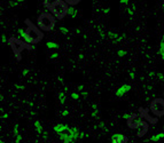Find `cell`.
Instances as JSON below:
<instances>
[{"instance_id": "8d00e7d4", "label": "cell", "mask_w": 164, "mask_h": 143, "mask_svg": "<svg viewBox=\"0 0 164 143\" xmlns=\"http://www.w3.org/2000/svg\"><path fill=\"white\" fill-rule=\"evenodd\" d=\"M14 86H15V87L17 88V89H21V90H22V89H24V88H25V87H24V86H21V85H17V84H15V85H14Z\"/></svg>"}, {"instance_id": "f907efd6", "label": "cell", "mask_w": 164, "mask_h": 143, "mask_svg": "<svg viewBox=\"0 0 164 143\" xmlns=\"http://www.w3.org/2000/svg\"><path fill=\"white\" fill-rule=\"evenodd\" d=\"M28 104H29V107H31V108L33 107V103L32 102H28Z\"/></svg>"}, {"instance_id": "603a6c76", "label": "cell", "mask_w": 164, "mask_h": 143, "mask_svg": "<svg viewBox=\"0 0 164 143\" xmlns=\"http://www.w3.org/2000/svg\"><path fill=\"white\" fill-rule=\"evenodd\" d=\"M70 97H71L72 100H79L80 95H79V94H77V93H75V92H72V93L70 94Z\"/></svg>"}, {"instance_id": "11a10c76", "label": "cell", "mask_w": 164, "mask_h": 143, "mask_svg": "<svg viewBox=\"0 0 164 143\" xmlns=\"http://www.w3.org/2000/svg\"><path fill=\"white\" fill-rule=\"evenodd\" d=\"M163 96H164V95H163Z\"/></svg>"}, {"instance_id": "52a82bcc", "label": "cell", "mask_w": 164, "mask_h": 143, "mask_svg": "<svg viewBox=\"0 0 164 143\" xmlns=\"http://www.w3.org/2000/svg\"><path fill=\"white\" fill-rule=\"evenodd\" d=\"M127 141H129L127 136H125L124 134L117 133L111 136V143H127Z\"/></svg>"}, {"instance_id": "ab89813d", "label": "cell", "mask_w": 164, "mask_h": 143, "mask_svg": "<svg viewBox=\"0 0 164 143\" xmlns=\"http://www.w3.org/2000/svg\"><path fill=\"white\" fill-rule=\"evenodd\" d=\"M120 4L122 5H127V4H130V1H129V0H120Z\"/></svg>"}, {"instance_id": "4fadbf2b", "label": "cell", "mask_w": 164, "mask_h": 143, "mask_svg": "<svg viewBox=\"0 0 164 143\" xmlns=\"http://www.w3.org/2000/svg\"><path fill=\"white\" fill-rule=\"evenodd\" d=\"M33 126H34V128H36V131H37V133L38 134H41L42 132V127H41V124H40V121L39 120H36V121L33 122Z\"/></svg>"}, {"instance_id": "5bb4252c", "label": "cell", "mask_w": 164, "mask_h": 143, "mask_svg": "<svg viewBox=\"0 0 164 143\" xmlns=\"http://www.w3.org/2000/svg\"><path fill=\"white\" fill-rule=\"evenodd\" d=\"M17 33L20 34V37L23 39V41L25 42V40H27V32H25V30H23L22 28H19L17 29Z\"/></svg>"}, {"instance_id": "3957f363", "label": "cell", "mask_w": 164, "mask_h": 143, "mask_svg": "<svg viewBox=\"0 0 164 143\" xmlns=\"http://www.w3.org/2000/svg\"><path fill=\"white\" fill-rule=\"evenodd\" d=\"M68 9H69V6L67 5V2L62 1V0L53 1L50 7V10L52 11V14L57 20H62L65 15H68Z\"/></svg>"}, {"instance_id": "5b68a950", "label": "cell", "mask_w": 164, "mask_h": 143, "mask_svg": "<svg viewBox=\"0 0 164 143\" xmlns=\"http://www.w3.org/2000/svg\"><path fill=\"white\" fill-rule=\"evenodd\" d=\"M150 111L155 116L163 117L164 116V99L156 97L150 103Z\"/></svg>"}, {"instance_id": "f35d334b", "label": "cell", "mask_w": 164, "mask_h": 143, "mask_svg": "<svg viewBox=\"0 0 164 143\" xmlns=\"http://www.w3.org/2000/svg\"><path fill=\"white\" fill-rule=\"evenodd\" d=\"M77 89H78L80 93H82V92H84V86H83V85H79L78 87H77Z\"/></svg>"}, {"instance_id": "f5cc1de1", "label": "cell", "mask_w": 164, "mask_h": 143, "mask_svg": "<svg viewBox=\"0 0 164 143\" xmlns=\"http://www.w3.org/2000/svg\"><path fill=\"white\" fill-rule=\"evenodd\" d=\"M162 9H163V11H164V5H162Z\"/></svg>"}, {"instance_id": "7bdbcfd3", "label": "cell", "mask_w": 164, "mask_h": 143, "mask_svg": "<svg viewBox=\"0 0 164 143\" xmlns=\"http://www.w3.org/2000/svg\"><path fill=\"white\" fill-rule=\"evenodd\" d=\"M92 109H93V111L94 110H99V109H98V105L95 104V103H93V104H92Z\"/></svg>"}, {"instance_id": "f1b7e54d", "label": "cell", "mask_w": 164, "mask_h": 143, "mask_svg": "<svg viewBox=\"0 0 164 143\" xmlns=\"http://www.w3.org/2000/svg\"><path fill=\"white\" fill-rule=\"evenodd\" d=\"M156 76H157V78H159L160 80H164V76L161 72H156Z\"/></svg>"}, {"instance_id": "f6af8a7d", "label": "cell", "mask_w": 164, "mask_h": 143, "mask_svg": "<svg viewBox=\"0 0 164 143\" xmlns=\"http://www.w3.org/2000/svg\"><path fill=\"white\" fill-rule=\"evenodd\" d=\"M2 119H7L8 118V113H2V117H1Z\"/></svg>"}, {"instance_id": "ba28073f", "label": "cell", "mask_w": 164, "mask_h": 143, "mask_svg": "<svg viewBox=\"0 0 164 143\" xmlns=\"http://www.w3.org/2000/svg\"><path fill=\"white\" fill-rule=\"evenodd\" d=\"M129 90H131V86L130 85H127V84H125V85H123V86H120V87L117 89L116 92H115V95L116 96H124L126 93H127Z\"/></svg>"}, {"instance_id": "d590c367", "label": "cell", "mask_w": 164, "mask_h": 143, "mask_svg": "<svg viewBox=\"0 0 164 143\" xmlns=\"http://www.w3.org/2000/svg\"><path fill=\"white\" fill-rule=\"evenodd\" d=\"M68 114H69V111H68V110H63L62 112H61V116H63V117L68 116Z\"/></svg>"}, {"instance_id": "4dcf8cb0", "label": "cell", "mask_w": 164, "mask_h": 143, "mask_svg": "<svg viewBox=\"0 0 164 143\" xmlns=\"http://www.w3.org/2000/svg\"><path fill=\"white\" fill-rule=\"evenodd\" d=\"M98 127L102 128V129H106V128H107V127H106V124H105V122H103V121H101V122H100V124H99V126H98Z\"/></svg>"}, {"instance_id": "681fc988", "label": "cell", "mask_w": 164, "mask_h": 143, "mask_svg": "<svg viewBox=\"0 0 164 143\" xmlns=\"http://www.w3.org/2000/svg\"><path fill=\"white\" fill-rule=\"evenodd\" d=\"M30 114L32 117H36V112H34V111H30Z\"/></svg>"}, {"instance_id": "e575fe53", "label": "cell", "mask_w": 164, "mask_h": 143, "mask_svg": "<svg viewBox=\"0 0 164 143\" xmlns=\"http://www.w3.org/2000/svg\"><path fill=\"white\" fill-rule=\"evenodd\" d=\"M80 95H82L83 97H84V99H86V97L88 96V93L86 90H84V92H82V94H80Z\"/></svg>"}, {"instance_id": "836d02e7", "label": "cell", "mask_w": 164, "mask_h": 143, "mask_svg": "<svg viewBox=\"0 0 164 143\" xmlns=\"http://www.w3.org/2000/svg\"><path fill=\"white\" fill-rule=\"evenodd\" d=\"M1 42H2V44L7 42V38H6V36H5V34H1Z\"/></svg>"}, {"instance_id": "8992f818", "label": "cell", "mask_w": 164, "mask_h": 143, "mask_svg": "<svg viewBox=\"0 0 164 143\" xmlns=\"http://www.w3.org/2000/svg\"><path fill=\"white\" fill-rule=\"evenodd\" d=\"M59 137L60 140L63 142V143H74L76 141L75 139V135H74V131H72V127L68 126L62 133L59 134Z\"/></svg>"}, {"instance_id": "e0dca14e", "label": "cell", "mask_w": 164, "mask_h": 143, "mask_svg": "<svg viewBox=\"0 0 164 143\" xmlns=\"http://www.w3.org/2000/svg\"><path fill=\"white\" fill-rule=\"evenodd\" d=\"M134 9H136V5H132V6H130V7H127L126 8V11H127V14L130 15V17L132 18L133 17V11H134Z\"/></svg>"}, {"instance_id": "30bf717a", "label": "cell", "mask_w": 164, "mask_h": 143, "mask_svg": "<svg viewBox=\"0 0 164 143\" xmlns=\"http://www.w3.org/2000/svg\"><path fill=\"white\" fill-rule=\"evenodd\" d=\"M67 127H68V125H64V124H56V125L53 127V131L55 132L57 135H59V134L62 133V132L64 131Z\"/></svg>"}, {"instance_id": "ffe728a7", "label": "cell", "mask_w": 164, "mask_h": 143, "mask_svg": "<svg viewBox=\"0 0 164 143\" xmlns=\"http://www.w3.org/2000/svg\"><path fill=\"white\" fill-rule=\"evenodd\" d=\"M65 2H67L68 6H70L71 7V6H74V5H78L80 2V0H67Z\"/></svg>"}, {"instance_id": "b9f144b4", "label": "cell", "mask_w": 164, "mask_h": 143, "mask_svg": "<svg viewBox=\"0 0 164 143\" xmlns=\"http://www.w3.org/2000/svg\"><path fill=\"white\" fill-rule=\"evenodd\" d=\"M28 73H29V70H28V69H24V70L22 71V74H23V76H28Z\"/></svg>"}, {"instance_id": "6da1fadb", "label": "cell", "mask_w": 164, "mask_h": 143, "mask_svg": "<svg viewBox=\"0 0 164 143\" xmlns=\"http://www.w3.org/2000/svg\"><path fill=\"white\" fill-rule=\"evenodd\" d=\"M25 23L28 24V28H27V30H25V32H27V40H25V42H27V44L36 45V44H38L39 41H41L42 38H44L42 31L40 30L38 27L33 25V23H31L30 21H27Z\"/></svg>"}, {"instance_id": "9c48e42d", "label": "cell", "mask_w": 164, "mask_h": 143, "mask_svg": "<svg viewBox=\"0 0 164 143\" xmlns=\"http://www.w3.org/2000/svg\"><path fill=\"white\" fill-rule=\"evenodd\" d=\"M68 15L69 17H71V18H78L79 17V11L76 9V8H74V7H70L69 6V9H68Z\"/></svg>"}, {"instance_id": "c3c4849f", "label": "cell", "mask_w": 164, "mask_h": 143, "mask_svg": "<svg viewBox=\"0 0 164 143\" xmlns=\"http://www.w3.org/2000/svg\"><path fill=\"white\" fill-rule=\"evenodd\" d=\"M57 81H59V82H63V78H62V77H57Z\"/></svg>"}, {"instance_id": "4316f807", "label": "cell", "mask_w": 164, "mask_h": 143, "mask_svg": "<svg viewBox=\"0 0 164 143\" xmlns=\"http://www.w3.org/2000/svg\"><path fill=\"white\" fill-rule=\"evenodd\" d=\"M134 77H136V70L133 69V70L130 71V78L131 79H134Z\"/></svg>"}, {"instance_id": "83f0119b", "label": "cell", "mask_w": 164, "mask_h": 143, "mask_svg": "<svg viewBox=\"0 0 164 143\" xmlns=\"http://www.w3.org/2000/svg\"><path fill=\"white\" fill-rule=\"evenodd\" d=\"M42 139H44V140L48 139V132H46V131L42 132Z\"/></svg>"}, {"instance_id": "d4e9b609", "label": "cell", "mask_w": 164, "mask_h": 143, "mask_svg": "<svg viewBox=\"0 0 164 143\" xmlns=\"http://www.w3.org/2000/svg\"><path fill=\"white\" fill-rule=\"evenodd\" d=\"M60 31H61L62 33H64V34H67L69 32V30L65 27H60Z\"/></svg>"}, {"instance_id": "8fae6325", "label": "cell", "mask_w": 164, "mask_h": 143, "mask_svg": "<svg viewBox=\"0 0 164 143\" xmlns=\"http://www.w3.org/2000/svg\"><path fill=\"white\" fill-rule=\"evenodd\" d=\"M163 137H164V132H162V133H159V134H155V135L150 136V137H149V141H150V142H157L159 140L163 139Z\"/></svg>"}, {"instance_id": "ac0fdd59", "label": "cell", "mask_w": 164, "mask_h": 143, "mask_svg": "<svg viewBox=\"0 0 164 143\" xmlns=\"http://www.w3.org/2000/svg\"><path fill=\"white\" fill-rule=\"evenodd\" d=\"M107 34H108V37H109V38H111V39L114 40V41H115V40H116V39L119 37V34H118V33L113 32V31H109V32H108Z\"/></svg>"}, {"instance_id": "bcb514c9", "label": "cell", "mask_w": 164, "mask_h": 143, "mask_svg": "<svg viewBox=\"0 0 164 143\" xmlns=\"http://www.w3.org/2000/svg\"><path fill=\"white\" fill-rule=\"evenodd\" d=\"M75 31H76V33H77V34H80V33H82V31H80V29H79V28H77Z\"/></svg>"}, {"instance_id": "d6986e66", "label": "cell", "mask_w": 164, "mask_h": 143, "mask_svg": "<svg viewBox=\"0 0 164 143\" xmlns=\"http://www.w3.org/2000/svg\"><path fill=\"white\" fill-rule=\"evenodd\" d=\"M22 2H24L23 1V0H14V1H9V6L10 7H17V6H19L20 4H22Z\"/></svg>"}, {"instance_id": "7c38bea8", "label": "cell", "mask_w": 164, "mask_h": 143, "mask_svg": "<svg viewBox=\"0 0 164 143\" xmlns=\"http://www.w3.org/2000/svg\"><path fill=\"white\" fill-rule=\"evenodd\" d=\"M159 54L161 56V58L164 61V34H163V38L160 42V49H159Z\"/></svg>"}, {"instance_id": "816d5d0a", "label": "cell", "mask_w": 164, "mask_h": 143, "mask_svg": "<svg viewBox=\"0 0 164 143\" xmlns=\"http://www.w3.org/2000/svg\"><path fill=\"white\" fill-rule=\"evenodd\" d=\"M0 143H5V141H4V140H2V139H1V140H0Z\"/></svg>"}, {"instance_id": "ee69618b", "label": "cell", "mask_w": 164, "mask_h": 143, "mask_svg": "<svg viewBox=\"0 0 164 143\" xmlns=\"http://www.w3.org/2000/svg\"><path fill=\"white\" fill-rule=\"evenodd\" d=\"M146 88H147V89H148L149 92H151V90H153V89H154V88H153V86H150V85L146 86Z\"/></svg>"}, {"instance_id": "1f68e13d", "label": "cell", "mask_w": 164, "mask_h": 143, "mask_svg": "<svg viewBox=\"0 0 164 143\" xmlns=\"http://www.w3.org/2000/svg\"><path fill=\"white\" fill-rule=\"evenodd\" d=\"M57 57H59V53H53L51 55V58L52 60H55V58H57Z\"/></svg>"}, {"instance_id": "7dc6e473", "label": "cell", "mask_w": 164, "mask_h": 143, "mask_svg": "<svg viewBox=\"0 0 164 143\" xmlns=\"http://www.w3.org/2000/svg\"><path fill=\"white\" fill-rule=\"evenodd\" d=\"M78 58H79V60H84V54H79V55H78Z\"/></svg>"}, {"instance_id": "d6a6232c", "label": "cell", "mask_w": 164, "mask_h": 143, "mask_svg": "<svg viewBox=\"0 0 164 143\" xmlns=\"http://www.w3.org/2000/svg\"><path fill=\"white\" fill-rule=\"evenodd\" d=\"M102 11L106 14V15H108V14L110 13V8H108V7H107V8H103V9H102Z\"/></svg>"}, {"instance_id": "f546056e", "label": "cell", "mask_w": 164, "mask_h": 143, "mask_svg": "<svg viewBox=\"0 0 164 143\" xmlns=\"http://www.w3.org/2000/svg\"><path fill=\"white\" fill-rule=\"evenodd\" d=\"M98 116H99V110H94L93 112H92V117L95 118V117H98Z\"/></svg>"}, {"instance_id": "db71d44e", "label": "cell", "mask_w": 164, "mask_h": 143, "mask_svg": "<svg viewBox=\"0 0 164 143\" xmlns=\"http://www.w3.org/2000/svg\"><path fill=\"white\" fill-rule=\"evenodd\" d=\"M37 143H38V142H37Z\"/></svg>"}, {"instance_id": "cb8c5ba5", "label": "cell", "mask_w": 164, "mask_h": 143, "mask_svg": "<svg viewBox=\"0 0 164 143\" xmlns=\"http://www.w3.org/2000/svg\"><path fill=\"white\" fill-rule=\"evenodd\" d=\"M90 135H88V133H84V132H80L79 134V139L83 140V139H86V137H88Z\"/></svg>"}, {"instance_id": "60d3db41", "label": "cell", "mask_w": 164, "mask_h": 143, "mask_svg": "<svg viewBox=\"0 0 164 143\" xmlns=\"http://www.w3.org/2000/svg\"><path fill=\"white\" fill-rule=\"evenodd\" d=\"M148 76H149V77H150V78H153V77H154V76H156V72H154V71H150V72H149V73H148Z\"/></svg>"}, {"instance_id": "484cf974", "label": "cell", "mask_w": 164, "mask_h": 143, "mask_svg": "<svg viewBox=\"0 0 164 143\" xmlns=\"http://www.w3.org/2000/svg\"><path fill=\"white\" fill-rule=\"evenodd\" d=\"M21 141H22L21 134H20V135H17V136H15V143H21Z\"/></svg>"}, {"instance_id": "2e32d148", "label": "cell", "mask_w": 164, "mask_h": 143, "mask_svg": "<svg viewBox=\"0 0 164 143\" xmlns=\"http://www.w3.org/2000/svg\"><path fill=\"white\" fill-rule=\"evenodd\" d=\"M59 100H60V103L61 104H64L65 103V92L64 90H62V92H60L59 93Z\"/></svg>"}, {"instance_id": "7a4b0ae2", "label": "cell", "mask_w": 164, "mask_h": 143, "mask_svg": "<svg viewBox=\"0 0 164 143\" xmlns=\"http://www.w3.org/2000/svg\"><path fill=\"white\" fill-rule=\"evenodd\" d=\"M55 27V17L51 13H41L38 16V28L44 31H52Z\"/></svg>"}, {"instance_id": "44dd1931", "label": "cell", "mask_w": 164, "mask_h": 143, "mask_svg": "<svg viewBox=\"0 0 164 143\" xmlns=\"http://www.w3.org/2000/svg\"><path fill=\"white\" fill-rule=\"evenodd\" d=\"M126 54H127V51L124 50V49H119L118 51H117V55H118V57H123V56H125Z\"/></svg>"}, {"instance_id": "277c9868", "label": "cell", "mask_w": 164, "mask_h": 143, "mask_svg": "<svg viewBox=\"0 0 164 143\" xmlns=\"http://www.w3.org/2000/svg\"><path fill=\"white\" fill-rule=\"evenodd\" d=\"M8 44L10 45V48L13 49L14 54H15L16 57H17V60L21 58V55H20V54H21L25 48H30L31 49V46H28L27 42L22 41V40H20L17 38H14V37H11V38L8 40Z\"/></svg>"}, {"instance_id": "9a60e30c", "label": "cell", "mask_w": 164, "mask_h": 143, "mask_svg": "<svg viewBox=\"0 0 164 143\" xmlns=\"http://www.w3.org/2000/svg\"><path fill=\"white\" fill-rule=\"evenodd\" d=\"M46 46H47V48H51V49H57V48L60 47L59 44H56V42H53V41H47Z\"/></svg>"}, {"instance_id": "7402d4cb", "label": "cell", "mask_w": 164, "mask_h": 143, "mask_svg": "<svg viewBox=\"0 0 164 143\" xmlns=\"http://www.w3.org/2000/svg\"><path fill=\"white\" fill-rule=\"evenodd\" d=\"M13 133H14V135H15V136L20 135V133H19V124H15V125H14V129H13Z\"/></svg>"}, {"instance_id": "74e56055", "label": "cell", "mask_w": 164, "mask_h": 143, "mask_svg": "<svg viewBox=\"0 0 164 143\" xmlns=\"http://www.w3.org/2000/svg\"><path fill=\"white\" fill-rule=\"evenodd\" d=\"M130 117H131V114L130 113H124V114H123V118H124V119H130Z\"/></svg>"}]
</instances>
